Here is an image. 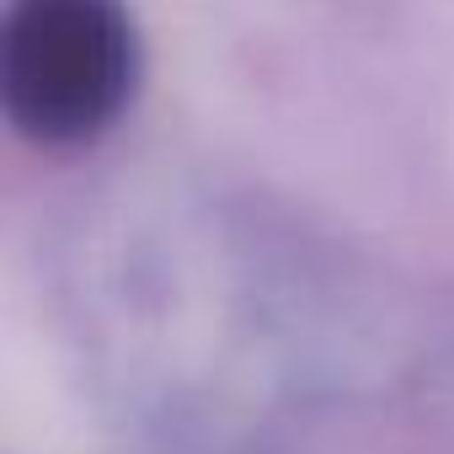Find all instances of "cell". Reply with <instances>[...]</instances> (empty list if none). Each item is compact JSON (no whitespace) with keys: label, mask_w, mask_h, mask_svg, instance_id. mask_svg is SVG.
Instances as JSON below:
<instances>
[{"label":"cell","mask_w":454,"mask_h":454,"mask_svg":"<svg viewBox=\"0 0 454 454\" xmlns=\"http://www.w3.org/2000/svg\"><path fill=\"white\" fill-rule=\"evenodd\" d=\"M139 86V33L123 0H6L0 107L38 150L97 145Z\"/></svg>","instance_id":"6da1fadb"}]
</instances>
